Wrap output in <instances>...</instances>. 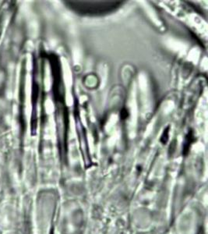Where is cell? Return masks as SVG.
Here are the masks:
<instances>
[{
	"label": "cell",
	"instance_id": "cell-1",
	"mask_svg": "<svg viewBox=\"0 0 208 234\" xmlns=\"http://www.w3.org/2000/svg\"><path fill=\"white\" fill-rule=\"evenodd\" d=\"M120 116H121V118L123 119H125L126 118H127L128 112H127V111L126 110V109H123V110H122V112H121V113H120Z\"/></svg>",
	"mask_w": 208,
	"mask_h": 234
}]
</instances>
